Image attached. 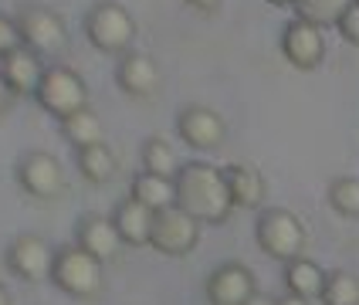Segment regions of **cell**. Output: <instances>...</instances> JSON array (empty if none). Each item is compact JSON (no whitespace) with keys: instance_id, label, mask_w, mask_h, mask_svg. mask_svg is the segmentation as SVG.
<instances>
[{"instance_id":"2e32d148","label":"cell","mask_w":359,"mask_h":305,"mask_svg":"<svg viewBox=\"0 0 359 305\" xmlns=\"http://www.w3.org/2000/svg\"><path fill=\"white\" fill-rule=\"evenodd\" d=\"M0 72H4L7 85L14 88V95L24 99V95H34V92H38L41 79H44V61H41V55H34L31 48L20 44L14 55H7V58L0 61Z\"/></svg>"},{"instance_id":"8fae6325","label":"cell","mask_w":359,"mask_h":305,"mask_svg":"<svg viewBox=\"0 0 359 305\" xmlns=\"http://www.w3.org/2000/svg\"><path fill=\"white\" fill-rule=\"evenodd\" d=\"M207 302L210 305H248L258 295V282L255 271L241 262H224L207 275Z\"/></svg>"},{"instance_id":"8992f818","label":"cell","mask_w":359,"mask_h":305,"mask_svg":"<svg viewBox=\"0 0 359 305\" xmlns=\"http://www.w3.org/2000/svg\"><path fill=\"white\" fill-rule=\"evenodd\" d=\"M51 282L72 299H95L102 292V262H95L88 251H81L79 244L58 248Z\"/></svg>"},{"instance_id":"9a60e30c","label":"cell","mask_w":359,"mask_h":305,"mask_svg":"<svg viewBox=\"0 0 359 305\" xmlns=\"http://www.w3.org/2000/svg\"><path fill=\"white\" fill-rule=\"evenodd\" d=\"M224 180H227L234 207H241V210H258L261 203H264L268 183H264L258 166H251V163H231V166H224Z\"/></svg>"},{"instance_id":"52a82bcc","label":"cell","mask_w":359,"mask_h":305,"mask_svg":"<svg viewBox=\"0 0 359 305\" xmlns=\"http://www.w3.org/2000/svg\"><path fill=\"white\" fill-rule=\"evenodd\" d=\"M200 241V221L190 217L183 207H166L153 221V238L149 248L166 258H187Z\"/></svg>"},{"instance_id":"d6a6232c","label":"cell","mask_w":359,"mask_h":305,"mask_svg":"<svg viewBox=\"0 0 359 305\" xmlns=\"http://www.w3.org/2000/svg\"><path fill=\"white\" fill-rule=\"evenodd\" d=\"M268 4H275V7H295V0H268Z\"/></svg>"},{"instance_id":"4316f807","label":"cell","mask_w":359,"mask_h":305,"mask_svg":"<svg viewBox=\"0 0 359 305\" xmlns=\"http://www.w3.org/2000/svg\"><path fill=\"white\" fill-rule=\"evenodd\" d=\"M336 31L342 34V41H346V44L359 48V4H353V7L342 14L339 24H336Z\"/></svg>"},{"instance_id":"ac0fdd59","label":"cell","mask_w":359,"mask_h":305,"mask_svg":"<svg viewBox=\"0 0 359 305\" xmlns=\"http://www.w3.org/2000/svg\"><path fill=\"white\" fill-rule=\"evenodd\" d=\"M325 278H329V271H322L312 258L285 262V288H288V295H299V299L316 302V299H322V292H325Z\"/></svg>"},{"instance_id":"5bb4252c","label":"cell","mask_w":359,"mask_h":305,"mask_svg":"<svg viewBox=\"0 0 359 305\" xmlns=\"http://www.w3.org/2000/svg\"><path fill=\"white\" fill-rule=\"evenodd\" d=\"M79 248L88 251L102 264L119 258L122 238H119V231H116V221L112 217H102V214H85L79 224Z\"/></svg>"},{"instance_id":"7c38bea8","label":"cell","mask_w":359,"mask_h":305,"mask_svg":"<svg viewBox=\"0 0 359 305\" xmlns=\"http://www.w3.org/2000/svg\"><path fill=\"white\" fill-rule=\"evenodd\" d=\"M177 136L190 149H200V153H210L224 146V136H227V126L214 109L207 105H183L177 112Z\"/></svg>"},{"instance_id":"d6986e66","label":"cell","mask_w":359,"mask_h":305,"mask_svg":"<svg viewBox=\"0 0 359 305\" xmlns=\"http://www.w3.org/2000/svg\"><path fill=\"white\" fill-rule=\"evenodd\" d=\"M129 197L140 201L142 207H149L153 214H160L166 207H177V183L142 170V173H136L133 183H129Z\"/></svg>"},{"instance_id":"7a4b0ae2","label":"cell","mask_w":359,"mask_h":305,"mask_svg":"<svg viewBox=\"0 0 359 305\" xmlns=\"http://www.w3.org/2000/svg\"><path fill=\"white\" fill-rule=\"evenodd\" d=\"M85 38L105 55H126L136 41V18L119 0H99L85 14Z\"/></svg>"},{"instance_id":"ba28073f","label":"cell","mask_w":359,"mask_h":305,"mask_svg":"<svg viewBox=\"0 0 359 305\" xmlns=\"http://www.w3.org/2000/svg\"><path fill=\"white\" fill-rule=\"evenodd\" d=\"M55 258H58V251L44 241L41 234H20V238H14L7 244V268L31 285L51 282Z\"/></svg>"},{"instance_id":"484cf974","label":"cell","mask_w":359,"mask_h":305,"mask_svg":"<svg viewBox=\"0 0 359 305\" xmlns=\"http://www.w3.org/2000/svg\"><path fill=\"white\" fill-rule=\"evenodd\" d=\"M20 44V27H18V18H11V14H0V61L7 58V55H14Z\"/></svg>"},{"instance_id":"4dcf8cb0","label":"cell","mask_w":359,"mask_h":305,"mask_svg":"<svg viewBox=\"0 0 359 305\" xmlns=\"http://www.w3.org/2000/svg\"><path fill=\"white\" fill-rule=\"evenodd\" d=\"M278 305H312L309 299H299V295H285V299H278Z\"/></svg>"},{"instance_id":"7402d4cb","label":"cell","mask_w":359,"mask_h":305,"mask_svg":"<svg viewBox=\"0 0 359 305\" xmlns=\"http://www.w3.org/2000/svg\"><path fill=\"white\" fill-rule=\"evenodd\" d=\"M61 136L72 142L75 149H85L92 142H105L102 140V119L92 109H79L68 119H61Z\"/></svg>"},{"instance_id":"f1b7e54d","label":"cell","mask_w":359,"mask_h":305,"mask_svg":"<svg viewBox=\"0 0 359 305\" xmlns=\"http://www.w3.org/2000/svg\"><path fill=\"white\" fill-rule=\"evenodd\" d=\"M183 4H190L194 11H200V14H214L224 0H183Z\"/></svg>"},{"instance_id":"3957f363","label":"cell","mask_w":359,"mask_h":305,"mask_svg":"<svg viewBox=\"0 0 359 305\" xmlns=\"http://www.w3.org/2000/svg\"><path fill=\"white\" fill-rule=\"evenodd\" d=\"M18 27H20V41L24 48H31L41 58H55V55H65L68 51V24L58 11L44 7V4H24L18 7Z\"/></svg>"},{"instance_id":"9c48e42d","label":"cell","mask_w":359,"mask_h":305,"mask_svg":"<svg viewBox=\"0 0 359 305\" xmlns=\"http://www.w3.org/2000/svg\"><path fill=\"white\" fill-rule=\"evenodd\" d=\"M18 183L24 187V194H31L38 201H58L65 194V170L51 153L34 149L18 160Z\"/></svg>"},{"instance_id":"e0dca14e","label":"cell","mask_w":359,"mask_h":305,"mask_svg":"<svg viewBox=\"0 0 359 305\" xmlns=\"http://www.w3.org/2000/svg\"><path fill=\"white\" fill-rule=\"evenodd\" d=\"M112 221H116V231H119L122 244L142 248V244H149V238H153V221H156V214H153L149 207H142L140 201L126 197V201L116 207Z\"/></svg>"},{"instance_id":"ffe728a7","label":"cell","mask_w":359,"mask_h":305,"mask_svg":"<svg viewBox=\"0 0 359 305\" xmlns=\"http://www.w3.org/2000/svg\"><path fill=\"white\" fill-rule=\"evenodd\" d=\"M79 173L85 177L88 183H109L116 177V170H119V160H116V153H112V146L109 142H92V146H85L79 149Z\"/></svg>"},{"instance_id":"836d02e7","label":"cell","mask_w":359,"mask_h":305,"mask_svg":"<svg viewBox=\"0 0 359 305\" xmlns=\"http://www.w3.org/2000/svg\"><path fill=\"white\" fill-rule=\"evenodd\" d=\"M356 4H359V0H356Z\"/></svg>"},{"instance_id":"603a6c76","label":"cell","mask_w":359,"mask_h":305,"mask_svg":"<svg viewBox=\"0 0 359 305\" xmlns=\"http://www.w3.org/2000/svg\"><path fill=\"white\" fill-rule=\"evenodd\" d=\"M353 4L356 0H295V18L309 20L316 27H336Z\"/></svg>"},{"instance_id":"6da1fadb","label":"cell","mask_w":359,"mask_h":305,"mask_svg":"<svg viewBox=\"0 0 359 305\" xmlns=\"http://www.w3.org/2000/svg\"><path fill=\"white\" fill-rule=\"evenodd\" d=\"M173 183H177V207H183L200 224H224L231 217L234 201L224 180V166L203 160L183 163Z\"/></svg>"},{"instance_id":"5b68a950","label":"cell","mask_w":359,"mask_h":305,"mask_svg":"<svg viewBox=\"0 0 359 305\" xmlns=\"http://www.w3.org/2000/svg\"><path fill=\"white\" fill-rule=\"evenodd\" d=\"M34 102L48 116L55 119H68L72 112L79 109H88V85L75 68L68 65H48L44 68V79H41L38 92H34Z\"/></svg>"},{"instance_id":"cb8c5ba5","label":"cell","mask_w":359,"mask_h":305,"mask_svg":"<svg viewBox=\"0 0 359 305\" xmlns=\"http://www.w3.org/2000/svg\"><path fill=\"white\" fill-rule=\"evenodd\" d=\"M322 305H359V278L353 271H329Z\"/></svg>"},{"instance_id":"83f0119b","label":"cell","mask_w":359,"mask_h":305,"mask_svg":"<svg viewBox=\"0 0 359 305\" xmlns=\"http://www.w3.org/2000/svg\"><path fill=\"white\" fill-rule=\"evenodd\" d=\"M14 102H18V95H14V88L7 85V79H4V72H0V116H7Z\"/></svg>"},{"instance_id":"277c9868","label":"cell","mask_w":359,"mask_h":305,"mask_svg":"<svg viewBox=\"0 0 359 305\" xmlns=\"http://www.w3.org/2000/svg\"><path fill=\"white\" fill-rule=\"evenodd\" d=\"M255 238H258L261 251L275 262H295L305 251V227L285 207H264L261 210L258 224H255Z\"/></svg>"},{"instance_id":"1f68e13d","label":"cell","mask_w":359,"mask_h":305,"mask_svg":"<svg viewBox=\"0 0 359 305\" xmlns=\"http://www.w3.org/2000/svg\"><path fill=\"white\" fill-rule=\"evenodd\" d=\"M0 305H14V302H11V292H7L4 285H0Z\"/></svg>"},{"instance_id":"d4e9b609","label":"cell","mask_w":359,"mask_h":305,"mask_svg":"<svg viewBox=\"0 0 359 305\" xmlns=\"http://www.w3.org/2000/svg\"><path fill=\"white\" fill-rule=\"evenodd\" d=\"M329 207L342 217H359V177H339L329 183Z\"/></svg>"},{"instance_id":"30bf717a","label":"cell","mask_w":359,"mask_h":305,"mask_svg":"<svg viewBox=\"0 0 359 305\" xmlns=\"http://www.w3.org/2000/svg\"><path fill=\"white\" fill-rule=\"evenodd\" d=\"M281 55L299 72H316L325 61V34H322V27H316V24H309L302 18L288 20L281 27Z\"/></svg>"},{"instance_id":"f546056e","label":"cell","mask_w":359,"mask_h":305,"mask_svg":"<svg viewBox=\"0 0 359 305\" xmlns=\"http://www.w3.org/2000/svg\"><path fill=\"white\" fill-rule=\"evenodd\" d=\"M248 305H278V299H271V295H261V292H258V295H255V299H251Z\"/></svg>"},{"instance_id":"4fadbf2b","label":"cell","mask_w":359,"mask_h":305,"mask_svg":"<svg viewBox=\"0 0 359 305\" xmlns=\"http://www.w3.org/2000/svg\"><path fill=\"white\" fill-rule=\"evenodd\" d=\"M116 85L129 99H153L163 85V72L153 55L142 51H126L116 61Z\"/></svg>"},{"instance_id":"44dd1931","label":"cell","mask_w":359,"mask_h":305,"mask_svg":"<svg viewBox=\"0 0 359 305\" xmlns=\"http://www.w3.org/2000/svg\"><path fill=\"white\" fill-rule=\"evenodd\" d=\"M180 166H183V163H180L177 149L163 140V136H149V140L142 142V170H146V173H156V177L173 180L180 173Z\"/></svg>"}]
</instances>
